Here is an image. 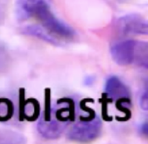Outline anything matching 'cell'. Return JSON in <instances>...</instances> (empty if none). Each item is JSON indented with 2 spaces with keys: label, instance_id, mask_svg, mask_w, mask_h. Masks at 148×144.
<instances>
[{
  "label": "cell",
  "instance_id": "6da1fadb",
  "mask_svg": "<svg viewBox=\"0 0 148 144\" xmlns=\"http://www.w3.org/2000/svg\"><path fill=\"white\" fill-rule=\"evenodd\" d=\"M16 7L23 34L55 45L74 39L75 30L55 15L51 0H17Z\"/></svg>",
  "mask_w": 148,
  "mask_h": 144
},
{
  "label": "cell",
  "instance_id": "7c38bea8",
  "mask_svg": "<svg viewBox=\"0 0 148 144\" xmlns=\"http://www.w3.org/2000/svg\"><path fill=\"white\" fill-rule=\"evenodd\" d=\"M5 3H6V0H0V21L3 19V16L4 15Z\"/></svg>",
  "mask_w": 148,
  "mask_h": 144
},
{
  "label": "cell",
  "instance_id": "8fae6325",
  "mask_svg": "<svg viewBox=\"0 0 148 144\" xmlns=\"http://www.w3.org/2000/svg\"><path fill=\"white\" fill-rule=\"evenodd\" d=\"M140 131L141 135H143L145 137L148 138V122H146L141 124V126L140 128Z\"/></svg>",
  "mask_w": 148,
  "mask_h": 144
},
{
  "label": "cell",
  "instance_id": "8992f818",
  "mask_svg": "<svg viewBox=\"0 0 148 144\" xmlns=\"http://www.w3.org/2000/svg\"><path fill=\"white\" fill-rule=\"evenodd\" d=\"M105 93L108 98L117 100V104L130 103V90L118 76H113L107 80Z\"/></svg>",
  "mask_w": 148,
  "mask_h": 144
},
{
  "label": "cell",
  "instance_id": "9c48e42d",
  "mask_svg": "<svg viewBox=\"0 0 148 144\" xmlns=\"http://www.w3.org/2000/svg\"><path fill=\"white\" fill-rule=\"evenodd\" d=\"M10 62V56L5 47L0 45V73L7 69Z\"/></svg>",
  "mask_w": 148,
  "mask_h": 144
},
{
  "label": "cell",
  "instance_id": "52a82bcc",
  "mask_svg": "<svg viewBox=\"0 0 148 144\" xmlns=\"http://www.w3.org/2000/svg\"><path fill=\"white\" fill-rule=\"evenodd\" d=\"M40 113L41 109L37 100L29 98L28 100H24L23 103H21L19 116L22 120L25 119L29 122L36 121L37 118H39Z\"/></svg>",
  "mask_w": 148,
  "mask_h": 144
},
{
  "label": "cell",
  "instance_id": "7a4b0ae2",
  "mask_svg": "<svg viewBox=\"0 0 148 144\" xmlns=\"http://www.w3.org/2000/svg\"><path fill=\"white\" fill-rule=\"evenodd\" d=\"M113 60L119 65H134L148 70V42L125 40L111 48Z\"/></svg>",
  "mask_w": 148,
  "mask_h": 144
},
{
  "label": "cell",
  "instance_id": "277c9868",
  "mask_svg": "<svg viewBox=\"0 0 148 144\" xmlns=\"http://www.w3.org/2000/svg\"><path fill=\"white\" fill-rule=\"evenodd\" d=\"M101 129L102 123L98 117L81 118L69 131L68 138L75 142H90L101 135Z\"/></svg>",
  "mask_w": 148,
  "mask_h": 144
},
{
  "label": "cell",
  "instance_id": "3957f363",
  "mask_svg": "<svg viewBox=\"0 0 148 144\" xmlns=\"http://www.w3.org/2000/svg\"><path fill=\"white\" fill-rule=\"evenodd\" d=\"M50 104V91L49 89L45 90V109L42 116L37 123V130L39 134L46 139H56L60 137L65 130L69 123L58 120L51 113Z\"/></svg>",
  "mask_w": 148,
  "mask_h": 144
},
{
  "label": "cell",
  "instance_id": "ba28073f",
  "mask_svg": "<svg viewBox=\"0 0 148 144\" xmlns=\"http://www.w3.org/2000/svg\"><path fill=\"white\" fill-rule=\"evenodd\" d=\"M14 114L12 102L4 97L0 98V122H6L11 119Z\"/></svg>",
  "mask_w": 148,
  "mask_h": 144
},
{
  "label": "cell",
  "instance_id": "30bf717a",
  "mask_svg": "<svg viewBox=\"0 0 148 144\" xmlns=\"http://www.w3.org/2000/svg\"><path fill=\"white\" fill-rule=\"evenodd\" d=\"M140 106L143 110L148 111V80L145 83L144 90L140 97Z\"/></svg>",
  "mask_w": 148,
  "mask_h": 144
},
{
  "label": "cell",
  "instance_id": "5b68a950",
  "mask_svg": "<svg viewBox=\"0 0 148 144\" xmlns=\"http://www.w3.org/2000/svg\"><path fill=\"white\" fill-rule=\"evenodd\" d=\"M116 29L124 36H148V20L139 14H127L117 20Z\"/></svg>",
  "mask_w": 148,
  "mask_h": 144
}]
</instances>
